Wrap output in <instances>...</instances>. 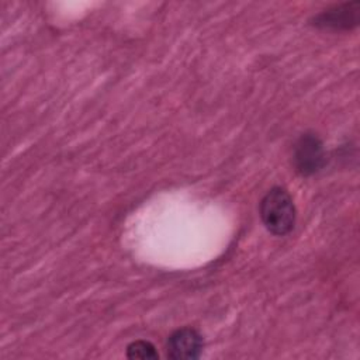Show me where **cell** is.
Returning a JSON list of instances; mask_svg holds the SVG:
<instances>
[{
    "label": "cell",
    "instance_id": "obj_4",
    "mask_svg": "<svg viewBox=\"0 0 360 360\" xmlns=\"http://www.w3.org/2000/svg\"><path fill=\"white\" fill-rule=\"evenodd\" d=\"M359 1L342 3L314 15L311 24L329 30H352L359 24Z\"/></svg>",
    "mask_w": 360,
    "mask_h": 360
},
{
    "label": "cell",
    "instance_id": "obj_5",
    "mask_svg": "<svg viewBox=\"0 0 360 360\" xmlns=\"http://www.w3.org/2000/svg\"><path fill=\"white\" fill-rule=\"evenodd\" d=\"M125 354L128 359H150V360H156L159 359V353L155 347L153 343H150L149 340H134L127 346Z\"/></svg>",
    "mask_w": 360,
    "mask_h": 360
},
{
    "label": "cell",
    "instance_id": "obj_1",
    "mask_svg": "<svg viewBox=\"0 0 360 360\" xmlns=\"http://www.w3.org/2000/svg\"><path fill=\"white\" fill-rule=\"evenodd\" d=\"M259 215L270 233L288 235L297 222V208L288 190L281 186L271 187L259 204Z\"/></svg>",
    "mask_w": 360,
    "mask_h": 360
},
{
    "label": "cell",
    "instance_id": "obj_3",
    "mask_svg": "<svg viewBox=\"0 0 360 360\" xmlns=\"http://www.w3.org/2000/svg\"><path fill=\"white\" fill-rule=\"evenodd\" d=\"M204 346V338L197 329L183 326L167 336L165 350L172 360H195L201 357Z\"/></svg>",
    "mask_w": 360,
    "mask_h": 360
},
{
    "label": "cell",
    "instance_id": "obj_2",
    "mask_svg": "<svg viewBox=\"0 0 360 360\" xmlns=\"http://www.w3.org/2000/svg\"><path fill=\"white\" fill-rule=\"evenodd\" d=\"M292 165L301 176H314L326 165V150L321 138L314 132L300 135L292 146Z\"/></svg>",
    "mask_w": 360,
    "mask_h": 360
}]
</instances>
